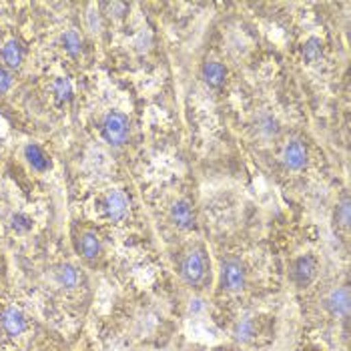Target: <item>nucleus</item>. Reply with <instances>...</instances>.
<instances>
[{
	"label": "nucleus",
	"instance_id": "15",
	"mask_svg": "<svg viewBox=\"0 0 351 351\" xmlns=\"http://www.w3.org/2000/svg\"><path fill=\"white\" fill-rule=\"evenodd\" d=\"M227 77H229V71L219 60H207L201 66V79L205 82V86H209L213 90H219L221 86H225Z\"/></svg>",
	"mask_w": 351,
	"mask_h": 351
},
{
	"label": "nucleus",
	"instance_id": "19",
	"mask_svg": "<svg viewBox=\"0 0 351 351\" xmlns=\"http://www.w3.org/2000/svg\"><path fill=\"white\" fill-rule=\"evenodd\" d=\"M10 227H12V231H16V233H28V231L34 227V221H32V217L27 215V213L16 211V213H12V217H10Z\"/></svg>",
	"mask_w": 351,
	"mask_h": 351
},
{
	"label": "nucleus",
	"instance_id": "3",
	"mask_svg": "<svg viewBox=\"0 0 351 351\" xmlns=\"http://www.w3.org/2000/svg\"><path fill=\"white\" fill-rule=\"evenodd\" d=\"M99 131H101L103 141L107 143L108 147H112V149L125 147L131 141V135H133L131 119L125 112L117 110V108L107 110L103 114L101 125H99Z\"/></svg>",
	"mask_w": 351,
	"mask_h": 351
},
{
	"label": "nucleus",
	"instance_id": "8",
	"mask_svg": "<svg viewBox=\"0 0 351 351\" xmlns=\"http://www.w3.org/2000/svg\"><path fill=\"white\" fill-rule=\"evenodd\" d=\"M281 165L285 171H291V173H299V171H305L307 165H309V147L303 138L299 136H289L283 147H281Z\"/></svg>",
	"mask_w": 351,
	"mask_h": 351
},
{
	"label": "nucleus",
	"instance_id": "7",
	"mask_svg": "<svg viewBox=\"0 0 351 351\" xmlns=\"http://www.w3.org/2000/svg\"><path fill=\"white\" fill-rule=\"evenodd\" d=\"M97 207L108 223H121L129 215V199L123 191L108 189L97 199Z\"/></svg>",
	"mask_w": 351,
	"mask_h": 351
},
{
	"label": "nucleus",
	"instance_id": "18",
	"mask_svg": "<svg viewBox=\"0 0 351 351\" xmlns=\"http://www.w3.org/2000/svg\"><path fill=\"white\" fill-rule=\"evenodd\" d=\"M53 95L58 105L71 103V101H73V84L66 81V79L58 77V79L53 82Z\"/></svg>",
	"mask_w": 351,
	"mask_h": 351
},
{
	"label": "nucleus",
	"instance_id": "20",
	"mask_svg": "<svg viewBox=\"0 0 351 351\" xmlns=\"http://www.w3.org/2000/svg\"><path fill=\"white\" fill-rule=\"evenodd\" d=\"M233 335H235L237 341H243V343L251 341L255 337V324L251 319L239 322V324L235 325V329H233Z\"/></svg>",
	"mask_w": 351,
	"mask_h": 351
},
{
	"label": "nucleus",
	"instance_id": "6",
	"mask_svg": "<svg viewBox=\"0 0 351 351\" xmlns=\"http://www.w3.org/2000/svg\"><path fill=\"white\" fill-rule=\"evenodd\" d=\"M322 307H324L325 315H329L331 319H343L348 322L351 307V293L350 285H333L322 295Z\"/></svg>",
	"mask_w": 351,
	"mask_h": 351
},
{
	"label": "nucleus",
	"instance_id": "16",
	"mask_svg": "<svg viewBox=\"0 0 351 351\" xmlns=\"http://www.w3.org/2000/svg\"><path fill=\"white\" fill-rule=\"evenodd\" d=\"M58 45H60V49L64 51V54H69L71 58L81 56L82 36L79 34V30H77V28H69V30H64V32L60 34V38H58Z\"/></svg>",
	"mask_w": 351,
	"mask_h": 351
},
{
	"label": "nucleus",
	"instance_id": "21",
	"mask_svg": "<svg viewBox=\"0 0 351 351\" xmlns=\"http://www.w3.org/2000/svg\"><path fill=\"white\" fill-rule=\"evenodd\" d=\"M259 133H263L267 138H271V136H277V133H279V125H277V121H275L273 117H263V119L259 121Z\"/></svg>",
	"mask_w": 351,
	"mask_h": 351
},
{
	"label": "nucleus",
	"instance_id": "13",
	"mask_svg": "<svg viewBox=\"0 0 351 351\" xmlns=\"http://www.w3.org/2000/svg\"><path fill=\"white\" fill-rule=\"evenodd\" d=\"M350 223H351V201L350 193L341 191V195L335 201L333 207V227L337 233L343 235V241H348V233H350Z\"/></svg>",
	"mask_w": 351,
	"mask_h": 351
},
{
	"label": "nucleus",
	"instance_id": "23",
	"mask_svg": "<svg viewBox=\"0 0 351 351\" xmlns=\"http://www.w3.org/2000/svg\"><path fill=\"white\" fill-rule=\"evenodd\" d=\"M12 82H14V77L8 69L0 66V95H6L10 88H12Z\"/></svg>",
	"mask_w": 351,
	"mask_h": 351
},
{
	"label": "nucleus",
	"instance_id": "4",
	"mask_svg": "<svg viewBox=\"0 0 351 351\" xmlns=\"http://www.w3.org/2000/svg\"><path fill=\"white\" fill-rule=\"evenodd\" d=\"M249 269L247 263L239 257H227L219 269V289L225 295H239L247 289Z\"/></svg>",
	"mask_w": 351,
	"mask_h": 351
},
{
	"label": "nucleus",
	"instance_id": "11",
	"mask_svg": "<svg viewBox=\"0 0 351 351\" xmlns=\"http://www.w3.org/2000/svg\"><path fill=\"white\" fill-rule=\"evenodd\" d=\"M28 329V319L23 309L14 307V305H6L0 309V331L10 337L16 339L21 335H25Z\"/></svg>",
	"mask_w": 351,
	"mask_h": 351
},
{
	"label": "nucleus",
	"instance_id": "2",
	"mask_svg": "<svg viewBox=\"0 0 351 351\" xmlns=\"http://www.w3.org/2000/svg\"><path fill=\"white\" fill-rule=\"evenodd\" d=\"M177 275L191 289H203L211 279V257L205 245H187L177 257Z\"/></svg>",
	"mask_w": 351,
	"mask_h": 351
},
{
	"label": "nucleus",
	"instance_id": "10",
	"mask_svg": "<svg viewBox=\"0 0 351 351\" xmlns=\"http://www.w3.org/2000/svg\"><path fill=\"white\" fill-rule=\"evenodd\" d=\"M53 281L62 293H75L82 287L84 277H82L81 267H77L75 263L62 261L53 267Z\"/></svg>",
	"mask_w": 351,
	"mask_h": 351
},
{
	"label": "nucleus",
	"instance_id": "12",
	"mask_svg": "<svg viewBox=\"0 0 351 351\" xmlns=\"http://www.w3.org/2000/svg\"><path fill=\"white\" fill-rule=\"evenodd\" d=\"M0 58H2V66L8 69L10 73L21 71L23 64H25V58H27L25 45H23L16 36L6 38V40L2 43V47H0Z\"/></svg>",
	"mask_w": 351,
	"mask_h": 351
},
{
	"label": "nucleus",
	"instance_id": "9",
	"mask_svg": "<svg viewBox=\"0 0 351 351\" xmlns=\"http://www.w3.org/2000/svg\"><path fill=\"white\" fill-rule=\"evenodd\" d=\"M169 223L179 229V231H185L191 233L197 229V209L193 205V201L183 197V199H177L171 207H169Z\"/></svg>",
	"mask_w": 351,
	"mask_h": 351
},
{
	"label": "nucleus",
	"instance_id": "24",
	"mask_svg": "<svg viewBox=\"0 0 351 351\" xmlns=\"http://www.w3.org/2000/svg\"><path fill=\"white\" fill-rule=\"evenodd\" d=\"M311 351H322V350H311Z\"/></svg>",
	"mask_w": 351,
	"mask_h": 351
},
{
	"label": "nucleus",
	"instance_id": "22",
	"mask_svg": "<svg viewBox=\"0 0 351 351\" xmlns=\"http://www.w3.org/2000/svg\"><path fill=\"white\" fill-rule=\"evenodd\" d=\"M101 8H108V14L110 19L114 16V19H123L125 14H127V10H129V6L127 4H121V2H107V4H101Z\"/></svg>",
	"mask_w": 351,
	"mask_h": 351
},
{
	"label": "nucleus",
	"instance_id": "1",
	"mask_svg": "<svg viewBox=\"0 0 351 351\" xmlns=\"http://www.w3.org/2000/svg\"><path fill=\"white\" fill-rule=\"evenodd\" d=\"M69 237H71V247L75 255L81 259L82 265H86L88 269H99L103 265L105 255H107L105 239L93 223L73 221Z\"/></svg>",
	"mask_w": 351,
	"mask_h": 351
},
{
	"label": "nucleus",
	"instance_id": "5",
	"mask_svg": "<svg viewBox=\"0 0 351 351\" xmlns=\"http://www.w3.org/2000/svg\"><path fill=\"white\" fill-rule=\"evenodd\" d=\"M319 275V257L311 251L307 253H301L298 257H293L289 261V267H287V277L291 281V285L298 289V291H305L309 289L315 279Z\"/></svg>",
	"mask_w": 351,
	"mask_h": 351
},
{
	"label": "nucleus",
	"instance_id": "17",
	"mask_svg": "<svg viewBox=\"0 0 351 351\" xmlns=\"http://www.w3.org/2000/svg\"><path fill=\"white\" fill-rule=\"evenodd\" d=\"M301 56H303V60L309 62V64L322 60V56H324V40L317 38V36H309V38L301 45Z\"/></svg>",
	"mask_w": 351,
	"mask_h": 351
},
{
	"label": "nucleus",
	"instance_id": "14",
	"mask_svg": "<svg viewBox=\"0 0 351 351\" xmlns=\"http://www.w3.org/2000/svg\"><path fill=\"white\" fill-rule=\"evenodd\" d=\"M25 161L34 173H49L53 169V157L36 143H28L23 149Z\"/></svg>",
	"mask_w": 351,
	"mask_h": 351
}]
</instances>
